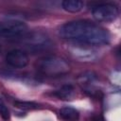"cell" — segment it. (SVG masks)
<instances>
[{
  "label": "cell",
  "mask_w": 121,
  "mask_h": 121,
  "mask_svg": "<svg viewBox=\"0 0 121 121\" xmlns=\"http://www.w3.org/2000/svg\"><path fill=\"white\" fill-rule=\"evenodd\" d=\"M58 33L63 39L74 40L94 46L108 43L111 38L107 29L85 20L67 22L60 26Z\"/></svg>",
  "instance_id": "1"
},
{
  "label": "cell",
  "mask_w": 121,
  "mask_h": 121,
  "mask_svg": "<svg viewBox=\"0 0 121 121\" xmlns=\"http://www.w3.org/2000/svg\"><path fill=\"white\" fill-rule=\"evenodd\" d=\"M37 68L40 73L47 77H60L66 75L70 71L68 62L56 56H48L41 59L37 63Z\"/></svg>",
  "instance_id": "2"
},
{
  "label": "cell",
  "mask_w": 121,
  "mask_h": 121,
  "mask_svg": "<svg viewBox=\"0 0 121 121\" xmlns=\"http://www.w3.org/2000/svg\"><path fill=\"white\" fill-rule=\"evenodd\" d=\"M69 51L71 55L80 61H90L96 58L97 51L94 45H90L84 43L76 42L70 43Z\"/></svg>",
  "instance_id": "3"
},
{
  "label": "cell",
  "mask_w": 121,
  "mask_h": 121,
  "mask_svg": "<svg viewBox=\"0 0 121 121\" xmlns=\"http://www.w3.org/2000/svg\"><path fill=\"white\" fill-rule=\"evenodd\" d=\"M118 8L112 4H99L93 8V17L97 22L109 23L114 21L118 16Z\"/></svg>",
  "instance_id": "4"
},
{
  "label": "cell",
  "mask_w": 121,
  "mask_h": 121,
  "mask_svg": "<svg viewBox=\"0 0 121 121\" xmlns=\"http://www.w3.org/2000/svg\"><path fill=\"white\" fill-rule=\"evenodd\" d=\"M27 29L25 23L21 21H6L0 22V37L15 38L23 35Z\"/></svg>",
  "instance_id": "5"
},
{
  "label": "cell",
  "mask_w": 121,
  "mask_h": 121,
  "mask_svg": "<svg viewBox=\"0 0 121 121\" xmlns=\"http://www.w3.org/2000/svg\"><path fill=\"white\" fill-rule=\"evenodd\" d=\"M6 61L9 66L13 68H24L28 64L29 59L25 51L20 49H13L7 54Z\"/></svg>",
  "instance_id": "6"
},
{
  "label": "cell",
  "mask_w": 121,
  "mask_h": 121,
  "mask_svg": "<svg viewBox=\"0 0 121 121\" xmlns=\"http://www.w3.org/2000/svg\"><path fill=\"white\" fill-rule=\"evenodd\" d=\"M47 39L42 35V34H33L26 38V45L29 46V48L39 50L40 48L46 47L47 46Z\"/></svg>",
  "instance_id": "7"
},
{
  "label": "cell",
  "mask_w": 121,
  "mask_h": 121,
  "mask_svg": "<svg viewBox=\"0 0 121 121\" xmlns=\"http://www.w3.org/2000/svg\"><path fill=\"white\" fill-rule=\"evenodd\" d=\"M54 95H56L58 98L60 99H63V100H68V99H72L75 96V89L72 85L67 84V85H63L61 86L60 89L56 90L53 93Z\"/></svg>",
  "instance_id": "8"
},
{
  "label": "cell",
  "mask_w": 121,
  "mask_h": 121,
  "mask_svg": "<svg viewBox=\"0 0 121 121\" xmlns=\"http://www.w3.org/2000/svg\"><path fill=\"white\" fill-rule=\"evenodd\" d=\"M60 116L66 121H78L79 118L78 112L72 107H63L59 112Z\"/></svg>",
  "instance_id": "9"
},
{
  "label": "cell",
  "mask_w": 121,
  "mask_h": 121,
  "mask_svg": "<svg viewBox=\"0 0 121 121\" xmlns=\"http://www.w3.org/2000/svg\"><path fill=\"white\" fill-rule=\"evenodd\" d=\"M84 3L82 1H78V0H65L62 1L61 3V7L64 10L68 11V12H78L83 9Z\"/></svg>",
  "instance_id": "10"
},
{
  "label": "cell",
  "mask_w": 121,
  "mask_h": 121,
  "mask_svg": "<svg viewBox=\"0 0 121 121\" xmlns=\"http://www.w3.org/2000/svg\"><path fill=\"white\" fill-rule=\"evenodd\" d=\"M15 107L23 110H31V109H37L39 107L38 104L34 102H29V101H15L14 102Z\"/></svg>",
  "instance_id": "11"
},
{
  "label": "cell",
  "mask_w": 121,
  "mask_h": 121,
  "mask_svg": "<svg viewBox=\"0 0 121 121\" xmlns=\"http://www.w3.org/2000/svg\"><path fill=\"white\" fill-rule=\"evenodd\" d=\"M0 116L2 117L3 120L9 121L10 119V112L5 102L0 98Z\"/></svg>",
  "instance_id": "12"
},
{
  "label": "cell",
  "mask_w": 121,
  "mask_h": 121,
  "mask_svg": "<svg viewBox=\"0 0 121 121\" xmlns=\"http://www.w3.org/2000/svg\"><path fill=\"white\" fill-rule=\"evenodd\" d=\"M91 120H92V121H105V119L103 118V116H102V115H99V114L94 115Z\"/></svg>",
  "instance_id": "13"
},
{
  "label": "cell",
  "mask_w": 121,
  "mask_h": 121,
  "mask_svg": "<svg viewBox=\"0 0 121 121\" xmlns=\"http://www.w3.org/2000/svg\"><path fill=\"white\" fill-rule=\"evenodd\" d=\"M0 51H1V44H0Z\"/></svg>",
  "instance_id": "14"
}]
</instances>
